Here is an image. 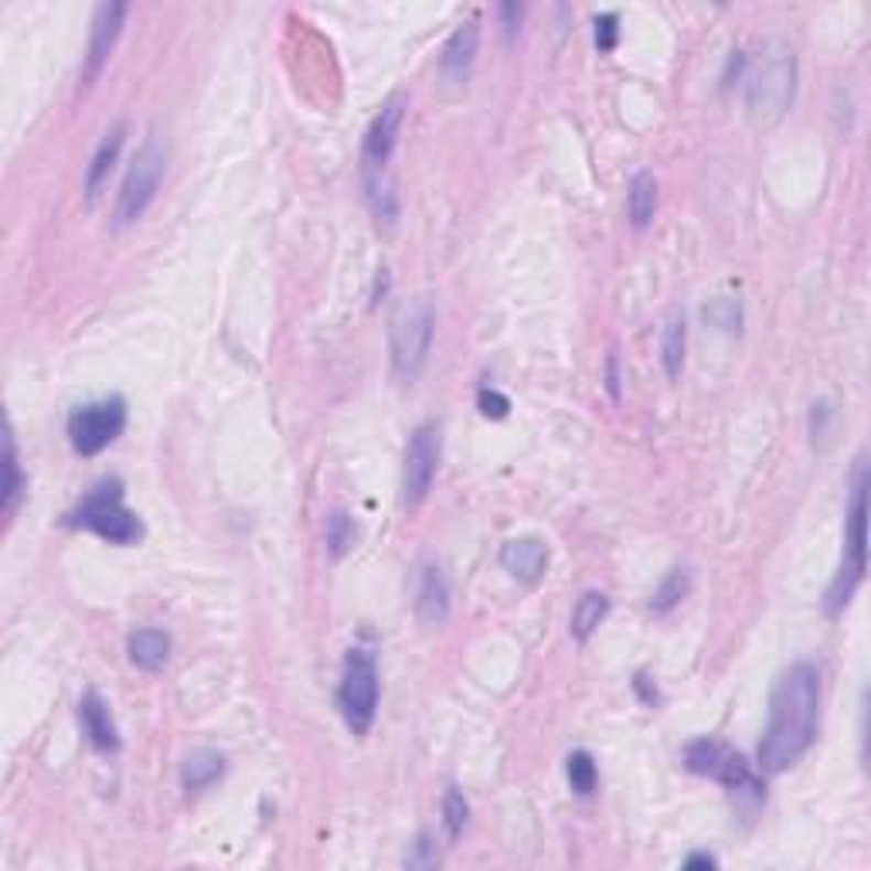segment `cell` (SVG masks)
Returning <instances> with one entry per match:
<instances>
[{
	"label": "cell",
	"mask_w": 871,
	"mask_h": 871,
	"mask_svg": "<svg viewBox=\"0 0 871 871\" xmlns=\"http://www.w3.org/2000/svg\"><path fill=\"white\" fill-rule=\"evenodd\" d=\"M817 708H820V674L814 664H790L773 685L770 722L760 739L763 773H783L804 760V752L817 739Z\"/></svg>",
	"instance_id": "1"
},
{
	"label": "cell",
	"mask_w": 871,
	"mask_h": 871,
	"mask_svg": "<svg viewBox=\"0 0 871 871\" xmlns=\"http://www.w3.org/2000/svg\"><path fill=\"white\" fill-rule=\"evenodd\" d=\"M793 92H797V52L786 42L773 37L763 45L760 58L745 75V112L749 123L770 130L783 123V117L793 106Z\"/></svg>",
	"instance_id": "2"
},
{
	"label": "cell",
	"mask_w": 871,
	"mask_h": 871,
	"mask_svg": "<svg viewBox=\"0 0 871 871\" xmlns=\"http://www.w3.org/2000/svg\"><path fill=\"white\" fill-rule=\"evenodd\" d=\"M68 527H86L109 545H137L143 538V521L123 504V480L106 477L65 514Z\"/></svg>",
	"instance_id": "3"
},
{
	"label": "cell",
	"mask_w": 871,
	"mask_h": 871,
	"mask_svg": "<svg viewBox=\"0 0 871 871\" xmlns=\"http://www.w3.org/2000/svg\"><path fill=\"white\" fill-rule=\"evenodd\" d=\"M436 334V311L429 296H415L395 311L389 324V351H392V371L402 382H412L423 371L426 355L433 348Z\"/></svg>",
	"instance_id": "4"
},
{
	"label": "cell",
	"mask_w": 871,
	"mask_h": 871,
	"mask_svg": "<svg viewBox=\"0 0 871 871\" xmlns=\"http://www.w3.org/2000/svg\"><path fill=\"white\" fill-rule=\"evenodd\" d=\"M864 514H868V470H858L854 490H851V508H848V545H845V562L841 573L835 576L827 589V617H838L845 606L851 602V596L858 592V586L864 583V569H868V538H864Z\"/></svg>",
	"instance_id": "5"
},
{
	"label": "cell",
	"mask_w": 871,
	"mask_h": 871,
	"mask_svg": "<svg viewBox=\"0 0 871 871\" xmlns=\"http://www.w3.org/2000/svg\"><path fill=\"white\" fill-rule=\"evenodd\" d=\"M340 715L355 736H368L378 715V664L374 654L364 647L348 651L345 671H340V688H337Z\"/></svg>",
	"instance_id": "6"
},
{
	"label": "cell",
	"mask_w": 871,
	"mask_h": 871,
	"mask_svg": "<svg viewBox=\"0 0 871 871\" xmlns=\"http://www.w3.org/2000/svg\"><path fill=\"white\" fill-rule=\"evenodd\" d=\"M164 167H167V143L157 137H146L123 177L120 202H117V225H133L137 218H143V211L150 208V202H154L157 187H161Z\"/></svg>",
	"instance_id": "7"
},
{
	"label": "cell",
	"mask_w": 871,
	"mask_h": 871,
	"mask_svg": "<svg viewBox=\"0 0 871 871\" xmlns=\"http://www.w3.org/2000/svg\"><path fill=\"white\" fill-rule=\"evenodd\" d=\"M685 763L692 773L708 776L715 783L729 786L732 793H749L752 801H763V780L752 773V766L742 760L736 749L715 739H698L685 749Z\"/></svg>",
	"instance_id": "8"
},
{
	"label": "cell",
	"mask_w": 871,
	"mask_h": 871,
	"mask_svg": "<svg viewBox=\"0 0 871 871\" xmlns=\"http://www.w3.org/2000/svg\"><path fill=\"white\" fill-rule=\"evenodd\" d=\"M123 429H127V402L120 395L79 405L68 415V443L79 457H96L109 443H117Z\"/></svg>",
	"instance_id": "9"
},
{
	"label": "cell",
	"mask_w": 871,
	"mask_h": 871,
	"mask_svg": "<svg viewBox=\"0 0 871 871\" xmlns=\"http://www.w3.org/2000/svg\"><path fill=\"white\" fill-rule=\"evenodd\" d=\"M439 457H443L439 423H426V426L415 429L409 446H405V467H402V498L409 508L426 501L429 487L436 480V470H439Z\"/></svg>",
	"instance_id": "10"
},
{
	"label": "cell",
	"mask_w": 871,
	"mask_h": 871,
	"mask_svg": "<svg viewBox=\"0 0 871 871\" xmlns=\"http://www.w3.org/2000/svg\"><path fill=\"white\" fill-rule=\"evenodd\" d=\"M402 120H405V99L402 96H392L382 109H378V117L371 120V127L364 133V146H361L364 177L385 174V167L395 154L399 133H402Z\"/></svg>",
	"instance_id": "11"
},
{
	"label": "cell",
	"mask_w": 871,
	"mask_h": 871,
	"mask_svg": "<svg viewBox=\"0 0 871 871\" xmlns=\"http://www.w3.org/2000/svg\"><path fill=\"white\" fill-rule=\"evenodd\" d=\"M127 4H99L92 18V34H89V52L83 65V86H92L99 79V72L106 68L112 48H117V37L123 31Z\"/></svg>",
	"instance_id": "12"
},
{
	"label": "cell",
	"mask_w": 871,
	"mask_h": 871,
	"mask_svg": "<svg viewBox=\"0 0 871 871\" xmlns=\"http://www.w3.org/2000/svg\"><path fill=\"white\" fill-rule=\"evenodd\" d=\"M501 565L518 583H538L548 569V545L542 538H511L501 548Z\"/></svg>",
	"instance_id": "13"
},
{
	"label": "cell",
	"mask_w": 871,
	"mask_h": 871,
	"mask_svg": "<svg viewBox=\"0 0 871 871\" xmlns=\"http://www.w3.org/2000/svg\"><path fill=\"white\" fill-rule=\"evenodd\" d=\"M477 45H480L477 21H467L449 34V42L443 45V55H439V68H443L446 79H453V83L467 79L470 68H473V58H477Z\"/></svg>",
	"instance_id": "14"
},
{
	"label": "cell",
	"mask_w": 871,
	"mask_h": 871,
	"mask_svg": "<svg viewBox=\"0 0 871 871\" xmlns=\"http://www.w3.org/2000/svg\"><path fill=\"white\" fill-rule=\"evenodd\" d=\"M79 722H83L89 742L99 752H117L120 749V732H117V722H112V711L96 692H86L79 698Z\"/></svg>",
	"instance_id": "15"
},
{
	"label": "cell",
	"mask_w": 871,
	"mask_h": 871,
	"mask_svg": "<svg viewBox=\"0 0 871 871\" xmlns=\"http://www.w3.org/2000/svg\"><path fill=\"white\" fill-rule=\"evenodd\" d=\"M415 613L423 623H443L449 617V583L439 565H426L415 589Z\"/></svg>",
	"instance_id": "16"
},
{
	"label": "cell",
	"mask_w": 871,
	"mask_h": 871,
	"mask_svg": "<svg viewBox=\"0 0 871 871\" xmlns=\"http://www.w3.org/2000/svg\"><path fill=\"white\" fill-rule=\"evenodd\" d=\"M127 654L130 661L140 667V671H161L171 657V636L164 630H154V627H143L137 633H130L127 640Z\"/></svg>",
	"instance_id": "17"
},
{
	"label": "cell",
	"mask_w": 871,
	"mask_h": 871,
	"mask_svg": "<svg viewBox=\"0 0 871 871\" xmlns=\"http://www.w3.org/2000/svg\"><path fill=\"white\" fill-rule=\"evenodd\" d=\"M123 140H127V127L117 123V127H112V130L102 137V143L96 146V154H92V161H89V171H86V195H89V198L99 195L102 181L109 177L112 164H117V157H120Z\"/></svg>",
	"instance_id": "18"
},
{
	"label": "cell",
	"mask_w": 871,
	"mask_h": 871,
	"mask_svg": "<svg viewBox=\"0 0 871 871\" xmlns=\"http://www.w3.org/2000/svg\"><path fill=\"white\" fill-rule=\"evenodd\" d=\"M627 211H630L633 229H647L654 211H657V181H654V174H647V171L633 174L630 195H627Z\"/></svg>",
	"instance_id": "19"
},
{
	"label": "cell",
	"mask_w": 871,
	"mask_h": 871,
	"mask_svg": "<svg viewBox=\"0 0 871 871\" xmlns=\"http://www.w3.org/2000/svg\"><path fill=\"white\" fill-rule=\"evenodd\" d=\"M225 773V755L221 752H211V749H202V752H192L181 766V783L184 790H208L218 776Z\"/></svg>",
	"instance_id": "20"
},
{
	"label": "cell",
	"mask_w": 871,
	"mask_h": 871,
	"mask_svg": "<svg viewBox=\"0 0 871 871\" xmlns=\"http://www.w3.org/2000/svg\"><path fill=\"white\" fill-rule=\"evenodd\" d=\"M606 613H610V599H606L602 592H586L579 602H576V610H573V636L579 640V643H586L596 630H599V623L606 620Z\"/></svg>",
	"instance_id": "21"
},
{
	"label": "cell",
	"mask_w": 871,
	"mask_h": 871,
	"mask_svg": "<svg viewBox=\"0 0 871 871\" xmlns=\"http://www.w3.org/2000/svg\"><path fill=\"white\" fill-rule=\"evenodd\" d=\"M685 337H688V327H685V317L674 314L664 327V337H661V358H664V371L667 378H677L681 368H685Z\"/></svg>",
	"instance_id": "22"
},
{
	"label": "cell",
	"mask_w": 871,
	"mask_h": 871,
	"mask_svg": "<svg viewBox=\"0 0 871 871\" xmlns=\"http://www.w3.org/2000/svg\"><path fill=\"white\" fill-rule=\"evenodd\" d=\"M24 494V477H21V467H18V443H14V429L8 426L4 433V514L11 518L18 501Z\"/></svg>",
	"instance_id": "23"
},
{
	"label": "cell",
	"mask_w": 871,
	"mask_h": 871,
	"mask_svg": "<svg viewBox=\"0 0 871 871\" xmlns=\"http://www.w3.org/2000/svg\"><path fill=\"white\" fill-rule=\"evenodd\" d=\"M701 320L715 330H726V334H736L742 327V307H739V300L732 296H718L711 303H705L701 307Z\"/></svg>",
	"instance_id": "24"
},
{
	"label": "cell",
	"mask_w": 871,
	"mask_h": 871,
	"mask_svg": "<svg viewBox=\"0 0 871 871\" xmlns=\"http://www.w3.org/2000/svg\"><path fill=\"white\" fill-rule=\"evenodd\" d=\"M565 773H569V786L579 793V797H589L599 783V770H596V760L586 752V749H576L569 760H565Z\"/></svg>",
	"instance_id": "25"
},
{
	"label": "cell",
	"mask_w": 871,
	"mask_h": 871,
	"mask_svg": "<svg viewBox=\"0 0 871 871\" xmlns=\"http://www.w3.org/2000/svg\"><path fill=\"white\" fill-rule=\"evenodd\" d=\"M470 820V804L467 797L457 790V786H449L446 790V797H443V824H446V835L457 841L464 835V827Z\"/></svg>",
	"instance_id": "26"
},
{
	"label": "cell",
	"mask_w": 871,
	"mask_h": 871,
	"mask_svg": "<svg viewBox=\"0 0 871 871\" xmlns=\"http://www.w3.org/2000/svg\"><path fill=\"white\" fill-rule=\"evenodd\" d=\"M688 589H692V576H688V569H674V573H667V579L657 586L651 606H654L657 613H667L674 602H681V599L688 596Z\"/></svg>",
	"instance_id": "27"
},
{
	"label": "cell",
	"mask_w": 871,
	"mask_h": 871,
	"mask_svg": "<svg viewBox=\"0 0 871 871\" xmlns=\"http://www.w3.org/2000/svg\"><path fill=\"white\" fill-rule=\"evenodd\" d=\"M327 542H330V552L334 555H345L348 552V545H355V524H351V518L348 514H330V521H327Z\"/></svg>",
	"instance_id": "28"
},
{
	"label": "cell",
	"mask_w": 871,
	"mask_h": 871,
	"mask_svg": "<svg viewBox=\"0 0 871 871\" xmlns=\"http://www.w3.org/2000/svg\"><path fill=\"white\" fill-rule=\"evenodd\" d=\"M620 14H599L596 18V48L599 52H613L617 37H620Z\"/></svg>",
	"instance_id": "29"
},
{
	"label": "cell",
	"mask_w": 871,
	"mask_h": 871,
	"mask_svg": "<svg viewBox=\"0 0 871 871\" xmlns=\"http://www.w3.org/2000/svg\"><path fill=\"white\" fill-rule=\"evenodd\" d=\"M477 405H480V412L487 415V420H504V415L511 412V399L501 395L498 389H483L477 395Z\"/></svg>",
	"instance_id": "30"
},
{
	"label": "cell",
	"mask_w": 871,
	"mask_h": 871,
	"mask_svg": "<svg viewBox=\"0 0 871 871\" xmlns=\"http://www.w3.org/2000/svg\"><path fill=\"white\" fill-rule=\"evenodd\" d=\"M415 848H420V854L409 858V864H433L436 861V854L429 851V838H420V845H415Z\"/></svg>",
	"instance_id": "31"
},
{
	"label": "cell",
	"mask_w": 871,
	"mask_h": 871,
	"mask_svg": "<svg viewBox=\"0 0 871 871\" xmlns=\"http://www.w3.org/2000/svg\"><path fill=\"white\" fill-rule=\"evenodd\" d=\"M521 11H524V8H518V4H504V8H501V14H504V21H508V34H514V28H518V21H521Z\"/></svg>",
	"instance_id": "32"
},
{
	"label": "cell",
	"mask_w": 871,
	"mask_h": 871,
	"mask_svg": "<svg viewBox=\"0 0 871 871\" xmlns=\"http://www.w3.org/2000/svg\"><path fill=\"white\" fill-rule=\"evenodd\" d=\"M718 861L711 858V854H705V851H698V854H688L685 858V868H715Z\"/></svg>",
	"instance_id": "33"
},
{
	"label": "cell",
	"mask_w": 871,
	"mask_h": 871,
	"mask_svg": "<svg viewBox=\"0 0 871 871\" xmlns=\"http://www.w3.org/2000/svg\"><path fill=\"white\" fill-rule=\"evenodd\" d=\"M610 392H613V399H620V382H617V358H610Z\"/></svg>",
	"instance_id": "34"
}]
</instances>
